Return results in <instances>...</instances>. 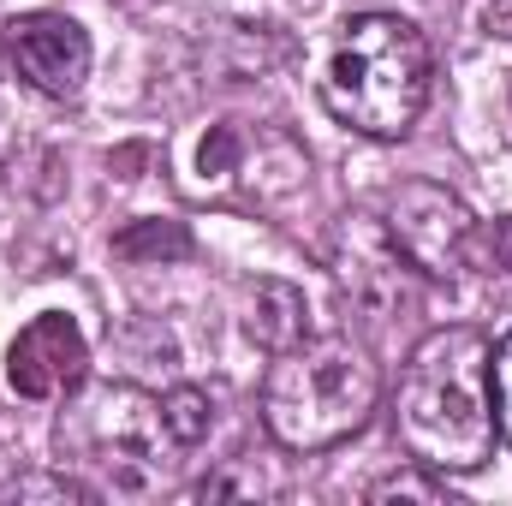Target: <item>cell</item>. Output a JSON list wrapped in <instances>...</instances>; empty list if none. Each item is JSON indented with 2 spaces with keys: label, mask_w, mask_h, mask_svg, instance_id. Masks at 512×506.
<instances>
[{
  "label": "cell",
  "mask_w": 512,
  "mask_h": 506,
  "mask_svg": "<svg viewBox=\"0 0 512 506\" xmlns=\"http://www.w3.org/2000/svg\"><path fill=\"white\" fill-rule=\"evenodd\" d=\"M393 435L441 477H471L495 459V340L483 328L447 322L405 352L393 381Z\"/></svg>",
  "instance_id": "1"
},
{
  "label": "cell",
  "mask_w": 512,
  "mask_h": 506,
  "mask_svg": "<svg viewBox=\"0 0 512 506\" xmlns=\"http://www.w3.org/2000/svg\"><path fill=\"white\" fill-rule=\"evenodd\" d=\"M60 471L84 477L96 495H155L173 483L185 447L167 429L161 393L137 381H78L54 423Z\"/></svg>",
  "instance_id": "2"
},
{
  "label": "cell",
  "mask_w": 512,
  "mask_h": 506,
  "mask_svg": "<svg viewBox=\"0 0 512 506\" xmlns=\"http://www.w3.org/2000/svg\"><path fill=\"white\" fill-rule=\"evenodd\" d=\"M429 90H435V54L411 18L358 12L334 30L322 60V102L346 131L399 143L423 120Z\"/></svg>",
  "instance_id": "3"
},
{
  "label": "cell",
  "mask_w": 512,
  "mask_h": 506,
  "mask_svg": "<svg viewBox=\"0 0 512 506\" xmlns=\"http://www.w3.org/2000/svg\"><path fill=\"white\" fill-rule=\"evenodd\" d=\"M376 399H382L376 358L352 334H304L298 346L274 352L268 376L256 387L262 429L286 453L340 447L370 423Z\"/></svg>",
  "instance_id": "4"
},
{
  "label": "cell",
  "mask_w": 512,
  "mask_h": 506,
  "mask_svg": "<svg viewBox=\"0 0 512 506\" xmlns=\"http://www.w3.org/2000/svg\"><path fill=\"white\" fill-rule=\"evenodd\" d=\"M304 185H310V155L292 131L221 120L197 137V191H239L256 209H280Z\"/></svg>",
  "instance_id": "5"
},
{
  "label": "cell",
  "mask_w": 512,
  "mask_h": 506,
  "mask_svg": "<svg viewBox=\"0 0 512 506\" xmlns=\"http://www.w3.org/2000/svg\"><path fill=\"white\" fill-rule=\"evenodd\" d=\"M382 227L393 251L405 256L423 280H465L483 251V227L477 215L435 179H405L393 185L382 209Z\"/></svg>",
  "instance_id": "6"
},
{
  "label": "cell",
  "mask_w": 512,
  "mask_h": 506,
  "mask_svg": "<svg viewBox=\"0 0 512 506\" xmlns=\"http://www.w3.org/2000/svg\"><path fill=\"white\" fill-rule=\"evenodd\" d=\"M6 66L48 102H72L90 84V30L66 12H18L0 24Z\"/></svg>",
  "instance_id": "7"
},
{
  "label": "cell",
  "mask_w": 512,
  "mask_h": 506,
  "mask_svg": "<svg viewBox=\"0 0 512 506\" xmlns=\"http://www.w3.org/2000/svg\"><path fill=\"white\" fill-rule=\"evenodd\" d=\"M328 262H334L340 286L352 292V304H358L364 316L417 310V280H423V274L393 251V239H387L382 221H370V215H346L340 233H334Z\"/></svg>",
  "instance_id": "8"
},
{
  "label": "cell",
  "mask_w": 512,
  "mask_h": 506,
  "mask_svg": "<svg viewBox=\"0 0 512 506\" xmlns=\"http://www.w3.org/2000/svg\"><path fill=\"white\" fill-rule=\"evenodd\" d=\"M84 376H90V346L66 310L30 316L6 346V381L18 399H66Z\"/></svg>",
  "instance_id": "9"
},
{
  "label": "cell",
  "mask_w": 512,
  "mask_h": 506,
  "mask_svg": "<svg viewBox=\"0 0 512 506\" xmlns=\"http://www.w3.org/2000/svg\"><path fill=\"white\" fill-rule=\"evenodd\" d=\"M245 334H251L268 358H274V352H286V346H298V340L310 334V304H304V292H298V286H286V280H256Z\"/></svg>",
  "instance_id": "10"
},
{
  "label": "cell",
  "mask_w": 512,
  "mask_h": 506,
  "mask_svg": "<svg viewBox=\"0 0 512 506\" xmlns=\"http://www.w3.org/2000/svg\"><path fill=\"white\" fill-rule=\"evenodd\" d=\"M197 501H280L286 495V459H274L268 447L262 453H233V459H221L197 489H191Z\"/></svg>",
  "instance_id": "11"
},
{
  "label": "cell",
  "mask_w": 512,
  "mask_h": 506,
  "mask_svg": "<svg viewBox=\"0 0 512 506\" xmlns=\"http://www.w3.org/2000/svg\"><path fill=\"white\" fill-rule=\"evenodd\" d=\"M161 405H167V429L185 453H197L215 435V399L203 387H173V393H161Z\"/></svg>",
  "instance_id": "12"
},
{
  "label": "cell",
  "mask_w": 512,
  "mask_h": 506,
  "mask_svg": "<svg viewBox=\"0 0 512 506\" xmlns=\"http://www.w3.org/2000/svg\"><path fill=\"white\" fill-rule=\"evenodd\" d=\"M364 501H423V506H441L447 501V483H441V471H429V465H405V471H387L376 477L370 489H364Z\"/></svg>",
  "instance_id": "13"
},
{
  "label": "cell",
  "mask_w": 512,
  "mask_h": 506,
  "mask_svg": "<svg viewBox=\"0 0 512 506\" xmlns=\"http://www.w3.org/2000/svg\"><path fill=\"white\" fill-rule=\"evenodd\" d=\"M114 251L120 256H185L191 251V233L179 227V221H137V227H126L120 239H114Z\"/></svg>",
  "instance_id": "14"
},
{
  "label": "cell",
  "mask_w": 512,
  "mask_h": 506,
  "mask_svg": "<svg viewBox=\"0 0 512 506\" xmlns=\"http://www.w3.org/2000/svg\"><path fill=\"white\" fill-rule=\"evenodd\" d=\"M495 423H501V441L512 447V328L495 340Z\"/></svg>",
  "instance_id": "15"
},
{
  "label": "cell",
  "mask_w": 512,
  "mask_h": 506,
  "mask_svg": "<svg viewBox=\"0 0 512 506\" xmlns=\"http://www.w3.org/2000/svg\"><path fill=\"white\" fill-rule=\"evenodd\" d=\"M483 24H489V36H501V42H512V0H495Z\"/></svg>",
  "instance_id": "16"
}]
</instances>
